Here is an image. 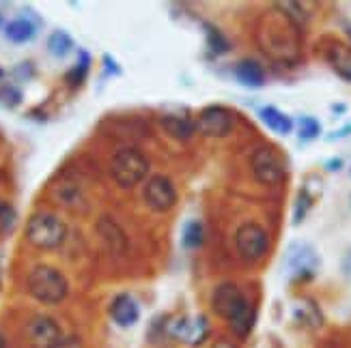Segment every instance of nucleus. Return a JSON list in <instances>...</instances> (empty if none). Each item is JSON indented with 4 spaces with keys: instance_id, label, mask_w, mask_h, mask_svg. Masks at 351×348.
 Wrapping results in <instances>:
<instances>
[{
    "instance_id": "nucleus-6",
    "label": "nucleus",
    "mask_w": 351,
    "mask_h": 348,
    "mask_svg": "<svg viewBox=\"0 0 351 348\" xmlns=\"http://www.w3.org/2000/svg\"><path fill=\"white\" fill-rule=\"evenodd\" d=\"M67 239V224L54 213H33L26 222V241L37 250H56Z\"/></svg>"
},
{
    "instance_id": "nucleus-16",
    "label": "nucleus",
    "mask_w": 351,
    "mask_h": 348,
    "mask_svg": "<svg viewBox=\"0 0 351 348\" xmlns=\"http://www.w3.org/2000/svg\"><path fill=\"white\" fill-rule=\"evenodd\" d=\"M256 114H258V120H261L269 131L278 135H289L295 129V120L280 108H276V105H261V108L256 110Z\"/></svg>"
},
{
    "instance_id": "nucleus-22",
    "label": "nucleus",
    "mask_w": 351,
    "mask_h": 348,
    "mask_svg": "<svg viewBox=\"0 0 351 348\" xmlns=\"http://www.w3.org/2000/svg\"><path fill=\"white\" fill-rule=\"evenodd\" d=\"M205 28V39H207V48L213 56H224L231 52V41L224 37V33L220 28H216L213 24H203Z\"/></svg>"
},
{
    "instance_id": "nucleus-5",
    "label": "nucleus",
    "mask_w": 351,
    "mask_h": 348,
    "mask_svg": "<svg viewBox=\"0 0 351 348\" xmlns=\"http://www.w3.org/2000/svg\"><path fill=\"white\" fill-rule=\"evenodd\" d=\"M149 159L143 150L134 146L119 148L110 159V176L121 189H132L147 178Z\"/></svg>"
},
{
    "instance_id": "nucleus-32",
    "label": "nucleus",
    "mask_w": 351,
    "mask_h": 348,
    "mask_svg": "<svg viewBox=\"0 0 351 348\" xmlns=\"http://www.w3.org/2000/svg\"><path fill=\"white\" fill-rule=\"evenodd\" d=\"M343 168V159L341 157H334V159H328L326 161V170L328 172H339Z\"/></svg>"
},
{
    "instance_id": "nucleus-30",
    "label": "nucleus",
    "mask_w": 351,
    "mask_h": 348,
    "mask_svg": "<svg viewBox=\"0 0 351 348\" xmlns=\"http://www.w3.org/2000/svg\"><path fill=\"white\" fill-rule=\"evenodd\" d=\"M33 73H35V69H33V65L28 63V60H26V63H22V65H18V67L13 69V75H15V80H18V82H26V80H30V78H33Z\"/></svg>"
},
{
    "instance_id": "nucleus-11",
    "label": "nucleus",
    "mask_w": 351,
    "mask_h": 348,
    "mask_svg": "<svg viewBox=\"0 0 351 348\" xmlns=\"http://www.w3.org/2000/svg\"><path fill=\"white\" fill-rule=\"evenodd\" d=\"M235 127V114L224 105H207L196 120V131L207 138H226Z\"/></svg>"
},
{
    "instance_id": "nucleus-24",
    "label": "nucleus",
    "mask_w": 351,
    "mask_h": 348,
    "mask_svg": "<svg viewBox=\"0 0 351 348\" xmlns=\"http://www.w3.org/2000/svg\"><path fill=\"white\" fill-rule=\"evenodd\" d=\"M295 131H298L300 142H313L322 135L324 127H322V123H319V118L304 114L295 120Z\"/></svg>"
},
{
    "instance_id": "nucleus-21",
    "label": "nucleus",
    "mask_w": 351,
    "mask_h": 348,
    "mask_svg": "<svg viewBox=\"0 0 351 348\" xmlns=\"http://www.w3.org/2000/svg\"><path fill=\"white\" fill-rule=\"evenodd\" d=\"M205 243V226L198 219H188L181 228V245L186 250H198Z\"/></svg>"
},
{
    "instance_id": "nucleus-4",
    "label": "nucleus",
    "mask_w": 351,
    "mask_h": 348,
    "mask_svg": "<svg viewBox=\"0 0 351 348\" xmlns=\"http://www.w3.org/2000/svg\"><path fill=\"white\" fill-rule=\"evenodd\" d=\"M322 269V256L308 241H291L282 256V276L289 282H308Z\"/></svg>"
},
{
    "instance_id": "nucleus-9",
    "label": "nucleus",
    "mask_w": 351,
    "mask_h": 348,
    "mask_svg": "<svg viewBox=\"0 0 351 348\" xmlns=\"http://www.w3.org/2000/svg\"><path fill=\"white\" fill-rule=\"evenodd\" d=\"M250 165L254 178L263 185H278L287 174L285 159L274 146H258L252 153Z\"/></svg>"
},
{
    "instance_id": "nucleus-37",
    "label": "nucleus",
    "mask_w": 351,
    "mask_h": 348,
    "mask_svg": "<svg viewBox=\"0 0 351 348\" xmlns=\"http://www.w3.org/2000/svg\"><path fill=\"white\" fill-rule=\"evenodd\" d=\"M349 204H351V196H349Z\"/></svg>"
},
{
    "instance_id": "nucleus-25",
    "label": "nucleus",
    "mask_w": 351,
    "mask_h": 348,
    "mask_svg": "<svg viewBox=\"0 0 351 348\" xmlns=\"http://www.w3.org/2000/svg\"><path fill=\"white\" fill-rule=\"evenodd\" d=\"M315 204V196L308 187H302L298 191V198H295V204H293V219L291 224L293 226H300L304 219H306V215L311 213V209Z\"/></svg>"
},
{
    "instance_id": "nucleus-20",
    "label": "nucleus",
    "mask_w": 351,
    "mask_h": 348,
    "mask_svg": "<svg viewBox=\"0 0 351 348\" xmlns=\"http://www.w3.org/2000/svg\"><path fill=\"white\" fill-rule=\"evenodd\" d=\"M90 63H93V58L86 50H78V60H75V65L67 71L65 75V82L67 86L71 88H78L84 84V80L88 78V71H90Z\"/></svg>"
},
{
    "instance_id": "nucleus-1",
    "label": "nucleus",
    "mask_w": 351,
    "mask_h": 348,
    "mask_svg": "<svg viewBox=\"0 0 351 348\" xmlns=\"http://www.w3.org/2000/svg\"><path fill=\"white\" fill-rule=\"evenodd\" d=\"M261 48L280 63H293L300 56V24L278 7L267 11L258 26Z\"/></svg>"
},
{
    "instance_id": "nucleus-27",
    "label": "nucleus",
    "mask_w": 351,
    "mask_h": 348,
    "mask_svg": "<svg viewBox=\"0 0 351 348\" xmlns=\"http://www.w3.org/2000/svg\"><path fill=\"white\" fill-rule=\"evenodd\" d=\"M15 226H18V211L9 200L0 198V237H9Z\"/></svg>"
},
{
    "instance_id": "nucleus-7",
    "label": "nucleus",
    "mask_w": 351,
    "mask_h": 348,
    "mask_svg": "<svg viewBox=\"0 0 351 348\" xmlns=\"http://www.w3.org/2000/svg\"><path fill=\"white\" fill-rule=\"evenodd\" d=\"M235 247L241 260L246 263H258L263 260L269 252V235L261 224L246 222L241 224L235 232Z\"/></svg>"
},
{
    "instance_id": "nucleus-33",
    "label": "nucleus",
    "mask_w": 351,
    "mask_h": 348,
    "mask_svg": "<svg viewBox=\"0 0 351 348\" xmlns=\"http://www.w3.org/2000/svg\"><path fill=\"white\" fill-rule=\"evenodd\" d=\"M211 348H239V346H237L235 342H231V340L222 338V340H218V342H213Z\"/></svg>"
},
{
    "instance_id": "nucleus-17",
    "label": "nucleus",
    "mask_w": 351,
    "mask_h": 348,
    "mask_svg": "<svg viewBox=\"0 0 351 348\" xmlns=\"http://www.w3.org/2000/svg\"><path fill=\"white\" fill-rule=\"evenodd\" d=\"M326 58L339 78H343L345 82H351V45L334 41L332 45H328Z\"/></svg>"
},
{
    "instance_id": "nucleus-15",
    "label": "nucleus",
    "mask_w": 351,
    "mask_h": 348,
    "mask_svg": "<svg viewBox=\"0 0 351 348\" xmlns=\"http://www.w3.org/2000/svg\"><path fill=\"white\" fill-rule=\"evenodd\" d=\"M233 75H235L237 84H241L243 88L256 90V88L265 86V69L261 63H256L252 58L239 60V63L233 67Z\"/></svg>"
},
{
    "instance_id": "nucleus-36",
    "label": "nucleus",
    "mask_w": 351,
    "mask_h": 348,
    "mask_svg": "<svg viewBox=\"0 0 351 348\" xmlns=\"http://www.w3.org/2000/svg\"><path fill=\"white\" fill-rule=\"evenodd\" d=\"M5 75H7V73H5V69H3V67H0V84H3V80H5Z\"/></svg>"
},
{
    "instance_id": "nucleus-35",
    "label": "nucleus",
    "mask_w": 351,
    "mask_h": 348,
    "mask_svg": "<svg viewBox=\"0 0 351 348\" xmlns=\"http://www.w3.org/2000/svg\"><path fill=\"white\" fill-rule=\"evenodd\" d=\"M0 30H5V18H3V11H0Z\"/></svg>"
},
{
    "instance_id": "nucleus-23",
    "label": "nucleus",
    "mask_w": 351,
    "mask_h": 348,
    "mask_svg": "<svg viewBox=\"0 0 351 348\" xmlns=\"http://www.w3.org/2000/svg\"><path fill=\"white\" fill-rule=\"evenodd\" d=\"M99 232H101V237H104V241H108V245L114 250V252H123L125 250V235H123V230L119 228V226L106 215L101 222H99Z\"/></svg>"
},
{
    "instance_id": "nucleus-34",
    "label": "nucleus",
    "mask_w": 351,
    "mask_h": 348,
    "mask_svg": "<svg viewBox=\"0 0 351 348\" xmlns=\"http://www.w3.org/2000/svg\"><path fill=\"white\" fill-rule=\"evenodd\" d=\"M345 110H347V105H345V103H334V105H332V112H334V116H341Z\"/></svg>"
},
{
    "instance_id": "nucleus-26",
    "label": "nucleus",
    "mask_w": 351,
    "mask_h": 348,
    "mask_svg": "<svg viewBox=\"0 0 351 348\" xmlns=\"http://www.w3.org/2000/svg\"><path fill=\"white\" fill-rule=\"evenodd\" d=\"M295 319L306 327H319L324 321V316L315 306V301H300V306L295 308Z\"/></svg>"
},
{
    "instance_id": "nucleus-31",
    "label": "nucleus",
    "mask_w": 351,
    "mask_h": 348,
    "mask_svg": "<svg viewBox=\"0 0 351 348\" xmlns=\"http://www.w3.org/2000/svg\"><path fill=\"white\" fill-rule=\"evenodd\" d=\"M349 135H351V123H347L345 127H341V129H337V131L328 133V135H326V140H328V142H334V140L349 138Z\"/></svg>"
},
{
    "instance_id": "nucleus-29",
    "label": "nucleus",
    "mask_w": 351,
    "mask_h": 348,
    "mask_svg": "<svg viewBox=\"0 0 351 348\" xmlns=\"http://www.w3.org/2000/svg\"><path fill=\"white\" fill-rule=\"evenodd\" d=\"M104 71H101V80H106V78H119V75L121 73H123V71H121V67H119V63H117V60L110 56V54H104Z\"/></svg>"
},
{
    "instance_id": "nucleus-13",
    "label": "nucleus",
    "mask_w": 351,
    "mask_h": 348,
    "mask_svg": "<svg viewBox=\"0 0 351 348\" xmlns=\"http://www.w3.org/2000/svg\"><path fill=\"white\" fill-rule=\"evenodd\" d=\"M110 319L117 327L130 329L141 321V304L130 293H121L110 304Z\"/></svg>"
},
{
    "instance_id": "nucleus-12",
    "label": "nucleus",
    "mask_w": 351,
    "mask_h": 348,
    "mask_svg": "<svg viewBox=\"0 0 351 348\" xmlns=\"http://www.w3.org/2000/svg\"><path fill=\"white\" fill-rule=\"evenodd\" d=\"M169 331L175 340L190 346H198L209 336V325L205 316H183V319L171 323Z\"/></svg>"
},
{
    "instance_id": "nucleus-19",
    "label": "nucleus",
    "mask_w": 351,
    "mask_h": 348,
    "mask_svg": "<svg viewBox=\"0 0 351 348\" xmlns=\"http://www.w3.org/2000/svg\"><path fill=\"white\" fill-rule=\"evenodd\" d=\"M162 127L164 131L173 135V138L177 140H188L190 135L196 131V123H192L190 118H183V116H177V114H166L162 116Z\"/></svg>"
},
{
    "instance_id": "nucleus-18",
    "label": "nucleus",
    "mask_w": 351,
    "mask_h": 348,
    "mask_svg": "<svg viewBox=\"0 0 351 348\" xmlns=\"http://www.w3.org/2000/svg\"><path fill=\"white\" fill-rule=\"evenodd\" d=\"M45 50H48V54L52 58L65 60L75 50V41L67 30L58 28V30H52V33L48 35V39H45Z\"/></svg>"
},
{
    "instance_id": "nucleus-28",
    "label": "nucleus",
    "mask_w": 351,
    "mask_h": 348,
    "mask_svg": "<svg viewBox=\"0 0 351 348\" xmlns=\"http://www.w3.org/2000/svg\"><path fill=\"white\" fill-rule=\"evenodd\" d=\"M24 101V93L15 84H0V110H15Z\"/></svg>"
},
{
    "instance_id": "nucleus-14",
    "label": "nucleus",
    "mask_w": 351,
    "mask_h": 348,
    "mask_svg": "<svg viewBox=\"0 0 351 348\" xmlns=\"http://www.w3.org/2000/svg\"><path fill=\"white\" fill-rule=\"evenodd\" d=\"M26 11L28 13L20 15V18H13L11 22L5 24V37L13 45H24V43L33 41L37 37L39 20L30 13V9H26Z\"/></svg>"
},
{
    "instance_id": "nucleus-8",
    "label": "nucleus",
    "mask_w": 351,
    "mask_h": 348,
    "mask_svg": "<svg viewBox=\"0 0 351 348\" xmlns=\"http://www.w3.org/2000/svg\"><path fill=\"white\" fill-rule=\"evenodd\" d=\"M24 336L30 348H60L65 340L63 329L48 314L30 316L24 327Z\"/></svg>"
},
{
    "instance_id": "nucleus-2",
    "label": "nucleus",
    "mask_w": 351,
    "mask_h": 348,
    "mask_svg": "<svg viewBox=\"0 0 351 348\" xmlns=\"http://www.w3.org/2000/svg\"><path fill=\"white\" fill-rule=\"evenodd\" d=\"M211 310L224 319L237 338H248L256 323V310L233 282L220 284L211 295Z\"/></svg>"
},
{
    "instance_id": "nucleus-3",
    "label": "nucleus",
    "mask_w": 351,
    "mask_h": 348,
    "mask_svg": "<svg viewBox=\"0 0 351 348\" xmlns=\"http://www.w3.org/2000/svg\"><path fill=\"white\" fill-rule=\"evenodd\" d=\"M26 291L39 304L58 306L69 295V282L52 265H35L26 278Z\"/></svg>"
},
{
    "instance_id": "nucleus-10",
    "label": "nucleus",
    "mask_w": 351,
    "mask_h": 348,
    "mask_svg": "<svg viewBox=\"0 0 351 348\" xmlns=\"http://www.w3.org/2000/svg\"><path fill=\"white\" fill-rule=\"evenodd\" d=\"M143 198L151 211H156V213H166V211H171L177 204L179 193L169 176L154 174V176H149V180L145 183Z\"/></svg>"
}]
</instances>
